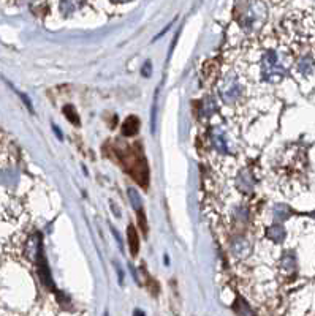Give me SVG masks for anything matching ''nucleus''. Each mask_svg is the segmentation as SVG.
<instances>
[{"label": "nucleus", "mask_w": 315, "mask_h": 316, "mask_svg": "<svg viewBox=\"0 0 315 316\" xmlns=\"http://www.w3.org/2000/svg\"><path fill=\"white\" fill-rule=\"evenodd\" d=\"M127 193H129V199L132 201V206L139 212V210H141V196L138 195V192H136L135 188H129Z\"/></svg>", "instance_id": "obj_7"}, {"label": "nucleus", "mask_w": 315, "mask_h": 316, "mask_svg": "<svg viewBox=\"0 0 315 316\" xmlns=\"http://www.w3.org/2000/svg\"><path fill=\"white\" fill-rule=\"evenodd\" d=\"M282 263H284V267L290 270V269H293V266H295V256H293V255H285Z\"/></svg>", "instance_id": "obj_12"}, {"label": "nucleus", "mask_w": 315, "mask_h": 316, "mask_svg": "<svg viewBox=\"0 0 315 316\" xmlns=\"http://www.w3.org/2000/svg\"><path fill=\"white\" fill-rule=\"evenodd\" d=\"M64 113H65L67 119H68L72 123L79 125V117H78V114L75 113V108H73V106H65V108H64Z\"/></svg>", "instance_id": "obj_8"}, {"label": "nucleus", "mask_w": 315, "mask_h": 316, "mask_svg": "<svg viewBox=\"0 0 315 316\" xmlns=\"http://www.w3.org/2000/svg\"><path fill=\"white\" fill-rule=\"evenodd\" d=\"M127 239H129V247H130V251L132 255H138V250H139V237H138V233L133 225H129V229H127Z\"/></svg>", "instance_id": "obj_2"}, {"label": "nucleus", "mask_w": 315, "mask_h": 316, "mask_svg": "<svg viewBox=\"0 0 315 316\" xmlns=\"http://www.w3.org/2000/svg\"><path fill=\"white\" fill-rule=\"evenodd\" d=\"M232 248H233V253L236 256H246L250 250V245L244 239H236L232 242Z\"/></svg>", "instance_id": "obj_5"}, {"label": "nucleus", "mask_w": 315, "mask_h": 316, "mask_svg": "<svg viewBox=\"0 0 315 316\" xmlns=\"http://www.w3.org/2000/svg\"><path fill=\"white\" fill-rule=\"evenodd\" d=\"M233 310H235V313H236L238 316H255L254 310H252L250 305H249L244 299H241V298L236 299V302H235V305H233Z\"/></svg>", "instance_id": "obj_3"}, {"label": "nucleus", "mask_w": 315, "mask_h": 316, "mask_svg": "<svg viewBox=\"0 0 315 316\" xmlns=\"http://www.w3.org/2000/svg\"><path fill=\"white\" fill-rule=\"evenodd\" d=\"M300 71H303V73H306V75H309L310 71H312V63H309V60H303L301 63H300Z\"/></svg>", "instance_id": "obj_13"}, {"label": "nucleus", "mask_w": 315, "mask_h": 316, "mask_svg": "<svg viewBox=\"0 0 315 316\" xmlns=\"http://www.w3.org/2000/svg\"><path fill=\"white\" fill-rule=\"evenodd\" d=\"M151 73H152V63H151V60H146L144 65L141 67V75H143L144 78H149Z\"/></svg>", "instance_id": "obj_10"}, {"label": "nucleus", "mask_w": 315, "mask_h": 316, "mask_svg": "<svg viewBox=\"0 0 315 316\" xmlns=\"http://www.w3.org/2000/svg\"><path fill=\"white\" fill-rule=\"evenodd\" d=\"M138 223L143 228V233H148V221H146V215H144L143 210H139L138 212Z\"/></svg>", "instance_id": "obj_11"}, {"label": "nucleus", "mask_w": 315, "mask_h": 316, "mask_svg": "<svg viewBox=\"0 0 315 316\" xmlns=\"http://www.w3.org/2000/svg\"><path fill=\"white\" fill-rule=\"evenodd\" d=\"M133 316H146V314H144V311H141V310H135V311H133Z\"/></svg>", "instance_id": "obj_14"}, {"label": "nucleus", "mask_w": 315, "mask_h": 316, "mask_svg": "<svg viewBox=\"0 0 315 316\" xmlns=\"http://www.w3.org/2000/svg\"><path fill=\"white\" fill-rule=\"evenodd\" d=\"M139 132V120L138 117L135 116H130L124 120V125H122V135L124 136H135L136 133Z\"/></svg>", "instance_id": "obj_1"}, {"label": "nucleus", "mask_w": 315, "mask_h": 316, "mask_svg": "<svg viewBox=\"0 0 315 316\" xmlns=\"http://www.w3.org/2000/svg\"><path fill=\"white\" fill-rule=\"evenodd\" d=\"M38 272H40V278L43 280V283L48 285V286H52L51 273H49V269H48V266H46V261H45L43 255H41V259H40V264H38Z\"/></svg>", "instance_id": "obj_6"}, {"label": "nucleus", "mask_w": 315, "mask_h": 316, "mask_svg": "<svg viewBox=\"0 0 315 316\" xmlns=\"http://www.w3.org/2000/svg\"><path fill=\"white\" fill-rule=\"evenodd\" d=\"M266 236L271 239V240H274V242H282L285 239V229L284 226L281 225H274V226H269L266 229Z\"/></svg>", "instance_id": "obj_4"}, {"label": "nucleus", "mask_w": 315, "mask_h": 316, "mask_svg": "<svg viewBox=\"0 0 315 316\" xmlns=\"http://www.w3.org/2000/svg\"><path fill=\"white\" fill-rule=\"evenodd\" d=\"M274 212H276V218L285 220L288 217V214H290V209L287 206H277Z\"/></svg>", "instance_id": "obj_9"}]
</instances>
